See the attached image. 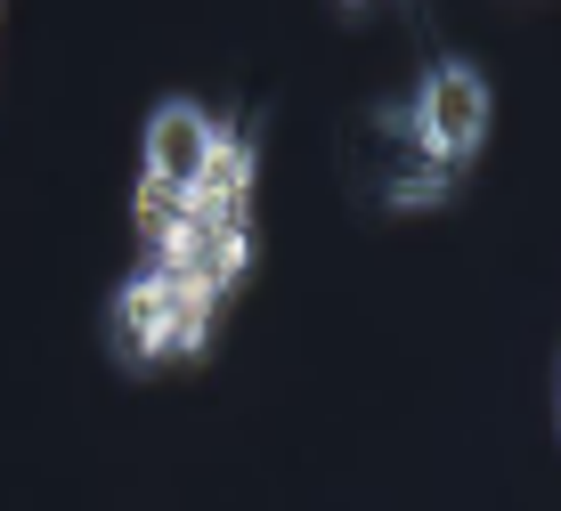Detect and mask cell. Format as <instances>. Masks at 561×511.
<instances>
[{"label": "cell", "instance_id": "3", "mask_svg": "<svg viewBox=\"0 0 561 511\" xmlns=\"http://www.w3.org/2000/svg\"><path fill=\"white\" fill-rule=\"evenodd\" d=\"M147 260H171L187 284H204L211 301H228L237 277L253 268V204H211V195H180L171 228L147 244Z\"/></svg>", "mask_w": 561, "mask_h": 511}, {"label": "cell", "instance_id": "1", "mask_svg": "<svg viewBox=\"0 0 561 511\" xmlns=\"http://www.w3.org/2000/svg\"><path fill=\"white\" fill-rule=\"evenodd\" d=\"M342 179L375 211H432V204L456 195L463 171L423 139L408 97H382V106H358L351 123H342Z\"/></svg>", "mask_w": 561, "mask_h": 511}, {"label": "cell", "instance_id": "5", "mask_svg": "<svg viewBox=\"0 0 561 511\" xmlns=\"http://www.w3.org/2000/svg\"><path fill=\"white\" fill-rule=\"evenodd\" d=\"M220 139H228V123L204 97H154L147 130H139V179L163 187V195H187L204 179V163L220 154Z\"/></svg>", "mask_w": 561, "mask_h": 511}, {"label": "cell", "instance_id": "4", "mask_svg": "<svg viewBox=\"0 0 561 511\" xmlns=\"http://www.w3.org/2000/svg\"><path fill=\"white\" fill-rule=\"evenodd\" d=\"M408 106H415L423 139H432L439 154H448L456 171L472 163L480 147H489V123H496V90H489V73H480L472 57H448V49H439L432 66L415 73Z\"/></svg>", "mask_w": 561, "mask_h": 511}, {"label": "cell", "instance_id": "2", "mask_svg": "<svg viewBox=\"0 0 561 511\" xmlns=\"http://www.w3.org/2000/svg\"><path fill=\"white\" fill-rule=\"evenodd\" d=\"M211 309L220 301H211L204 284H187L171 260H139L106 301V349L123 365H180V358L204 349Z\"/></svg>", "mask_w": 561, "mask_h": 511}]
</instances>
